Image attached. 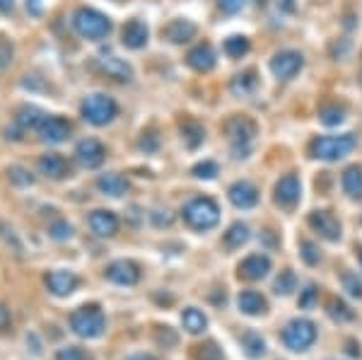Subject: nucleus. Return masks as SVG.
Listing matches in <instances>:
<instances>
[{"mask_svg": "<svg viewBox=\"0 0 362 360\" xmlns=\"http://www.w3.org/2000/svg\"><path fill=\"white\" fill-rule=\"evenodd\" d=\"M90 228L97 237H114L119 230V218L112 211H95L90 216Z\"/></svg>", "mask_w": 362, "mask_h": 360, "instance_id": "nucleus-19", "label": "nucleus"}, {"mask_svg": "<svg viewBox=\"0 0 362 360\" xmlns=\"http://www.w3.org/2000/svg\"><path fill=\"white\" fill-rule=\"evenodd\" d=\"M99 66H102L104 73L112 75V78H116V80H131V75H133L131 68H128L121 58H114V56L99 58Z\"/></svg>", "mask_w": 362, "mask_h": 360, "instance_id": "nucleus-26", "label": "nucleus"}, {"mask_svg": "<svg viewBox=\"0 0 362 360\" xmlns=\"http://www.w3.org/2000/svg\"><path fill=\"white\" fill-rule=\"evenodd\" d=\"M302 66H305V58H302L300 51H293V49L278 51V54L271 58V73L276 75L278 80L295 78V75L302 71Z\"/></svg>", "mask_w": 362, "mask_h": 360, "instance_id": "nucleus-7", "label": "nucleus"}, {"mask_svg": "<svg viewBox=\"0 0 362 360\" xmlns=\"http://www.w3.org/2000/svg\"><path fill=\"white\" fill-rule=\"evenodd\" d=\"M10 324V312L5 310L3 305H0V329H5Z\"/></svg>", "mask_w": 362, "mask_h": 360, "instance_id": "nucleus-45", "label": "nucleus"}, {"mask_svg": "<svg viewBox=\"0 0 362 360\" xmlns=\"http://www.w3.org/2000/svg\"><path fill=\"white\" fill-rule=\"evenodd\" d=\"M56 360H87V356L78 346H66L56 353Z\"/></svg>", "mask_w": 362, "mask_h": 360, "instance_id": "nucleus-39", "label": "nucleus"}, {"mask_svg": "<svg viewBox=\"0 0 362 360\" xmlns=\"http://www.w3.org/2000/svg\"><path fill=\"white\" fill-rule=\"evenodd\" d=\"M116 116V102L107 95H90L83 102V119L92 126H107Z\"/></svg>", "mask_w": 362, "mask_h": 360, "instance_id": "nucleus-6", "label": "nucleus"}, {"mask_svg": "<svg viewBox=\"0 0 362 360\" xmlns=\"http://www.w3.org/2000/svg\"><path fill=\"white\" fill-rule=\"evenodd\" d=\"M271 271V259L264 257V254H251L239 264V276L247 278V281H261V278L268 276Z\"/></svg>", "mask_w": 362, "mask_h": 360, "instance_id": "nucleus-14", "label": "nucleus"}, {"mask_svg": "<svg viewBox=\"0 0 362 360\" xmlns=\"http://www.w3.org/2000/svg\"><path fill=\"white\" fill-rule=\"evenodd\" d=\"M104 158H107V148H104L97 138H85V141H80L78 148H75V160L83 167H87V170L99 167L104 162Z\"/></svg>", "mask_w": 362, "mask_h": 360, "instance_id": "nucleus-8", "label": "nucleus"}, {"mask_svg": "<svg viewBox=\"0 0 362 360\" xmlns=\"http://www.w3.org/2000/svg\"><path fill=\"white\" fill-rule=\"evenodd\" d=\"M355 150V136L346 133V136H321L317 141H312V155L317 160L324 162H336L343 160Z\"/></svg>", "mask_w": 362, "mask_h": 360, "instance_id": "nucleus-3", "label": "nucleus"}, {"mask_svg": "<svg viewBox=\"0 0 362 360\" xmlns=\"http://www.w3.org/2000/svg\"><path fill=\"white\" fill-rule=\"evenodd\" d=\"M215 61H218V58H215V51L210 44H198L189 51V56H186V63L198 73H210L215 68Z\"/></svg>", "mask_w": 362, "mask_h": 360, "instance_id": "nucleus-17", "label": "nucleus"}, {"mask_svg": "<svg viewBox=\"0 0 362 360\" xmlns=\"http://www.w3.org/2000/svg\"><path fill=\"white\" fill-rule=\"evenodd\" d=\"M181 324H184V329L189 334H201V332H206L208 319L198 307H186V310L181 312Z\"/></svg>", "mask_w": 362, "mask_h": 360, "instance_id": "nucleus-25", "label": "nucleus"}, {"mask_svg": "<svg viewBox=\"0 0 362 360\" xmlns=\"http://www.w3.org/2000/svg\"><path fill=\"white\" fill-rule=\"evenodd\" d=\"M153 223L155 225H169V223H172V213L165 211V216H160V211H155L153 213Z\"/></svg>", "mask_w": 362, "mask_h": 360, "instance_id": "nucleus-44", "label": "nucleus"}, {"mask_svg": "<svg viewBox=\"0 0 362 360\" xmlns=\"http://www.w3.org/2000/svg\"><path fill=\"white\" fill-rule=\"evenodd\" d=\"M329 315H331V319H336V322H353L355 319L353 310H350L346 303H341V300H331Z\"/></svg>", "mask_w": 362, "mask_h": 360, "instance_id": "nucleus-33", "label": "nucleus"}, {"mask_svg": "<svg viewBox=\"0 0 362 360\" xmlns=\"http://www.w3.org/2000/svg\"><path fill=\"white\" fill-rule=\"evenodd\" d=\"M348 353H350V356L360 358V346H355V341H348Z\"/></svg>", "mask_w": 362, "mask_h": 360, "instance_id": "nucleus-46", "label": "nucleus"}, {"mask_svg": "<svg viewBox=\"0 0 362 360\" xmlns=\"http://www.w3.org/2000/svg\"><path fill=\"white\" fill-rule=\"evenodd\" d=\"M225 131H227V136L232 138L235 148H239L242 143L247 145L251 138L256 136V124H254V121H249V119H244V116H235V119L227 121Z\"/></svg>", "mask_w": 362, "mask_h": 360, "instance_id": "nucleus-15", "label": "nucleus"}, {"mask_svg": "<svg viewBox=\"0 0 362 360\" xmlns=\"http://www.w3.org/2000/svg\"><path fill=\"white\" fill-rule=\"evenodd\" d=\"M300 194H302V184L297 179V174H285V177L278 179L273 199H276L280 208H293L300 201Z\"/></svg>", "mask_w": 362, "mask_h": 360, "instance_id": "nucleus-9", "label": "nucleus"}, {"mask_svg": "<svg viewBox=\"0 0 362 360\" xmlns=\"http://www.w3.org/2000/svg\"><path fill=\"white\" fill-rule=\"evenodd\" d=\"M319 119H321V124H326V126H336V124H341V121H343V109L324 107V109H321V114H319Z\"/></svg>", "mask_w": 362, "mask_h": 360, "instance_id": "nucleus-38", "label": "nucleus"}, {"mask_svg": "<svg viewBox=\"0 0 362 360\" xmlns=\"http://www.w3.org/2000/svg\"><path fill=\"white\" fill-rule=\"evenodd\" d=\"M317 295H319L317 286H307L300 295V307H305V310L307 307H312L314 303H317Z\"/></svg>", "mask_w": 362, "mask_h": 360, "instance_id": "nucleus-40", "label": "nucleus"}, {"mask_svg": "<svg viewBox=\"0 0 362 360\" xmlns=\"http://www.w3.org/2000/svg\"><path fill=\"white\" fill-rule=\"evenodd\" d=\"M273 288H276L278 295H290L293 290L297 288V278L290 269L280 271V276L276 278V283H273Z\"/></svg>", "mask_w": 362, "mask_h": 360, "instance_id": "nucleus-32", "label": "nucleus"}, {"mask_svg": "<svg viewBox=\"0 0 362 360\" xmlns=\"http://www.w3.org/2000/svg\"><path fill=\"white\" fill-rule=\"evenodd\" d=\"M227 196H230L232 206L242 208V211L254 208L256 203H259V189H256L251 182H235L230 189H227Z\"/></svg>", "mask_w": 362, "mask_h": 360, "instance_id": "nucleus-13", "label": "nucleus"}, {"mask_svg": "<svg viewBox=\"0 0 362 360\" xmlns=\"http://www.w3.org/2000/svg\"><path fill=\"white\" fill-rule=\"evenodd\" d=\"M162 34H165L172 44H184V42H189V39L196 37V25L189 20H174L162 29Z\"/></svg>", "mask_w": 362, "mask_h": 360, "instance_id": "nucleus-20", "label": "nucleus"}, {"mask_svg": "<svg viewBox=\"0 0 362 360\" xmlns=\"http://www.w3.org/2000/svg\"><path fill=\"white\" fill-rule=\"evenodd\" d=\"M46 288L56 295V298H68L75 288H78V278L70 271H51L46 274Z\"/></svg>", "mask_w": 362, "mask_h": 360, "instance_id": "nucleus-16", "label": "nucleus"}, {"mask_svg": "<svg viewBox=\"0 0 362 360\" xmlns=\"http://www.w3.org/2000/svg\"><path fill=\"white\" fill-rule=\"evenodd\" d=\"M39 138L46 143H63L70 136V124L61 116H46L37 126Z\"/></svg>", "mask_w": 362, "mask_h": 360, "instance_id": "nucleus-11", "label": "nucleus"}, {"mask_svg": "<svg viewBox=\"0 0 362 360\" xmlns=\"http://www.w3.org/2000/svg\"><path fill=\"white\" fill-rule=\"evenodd\" d=\"M317 341V324L312 319H290L283 329V344L290 348V351H307L309 346Z\"/></svg>", "mask_w": 362, "mask_h": 360, "instance_id": "nucleus-4", "label": "nucleus"}, {"mask_svg": "<svg viewBox=\"0 0 362 360\" xmlns=\"http://www.w3.org/2000/svg\"><path fill=\"white\" fill-rule=\"evenodd\" d=\"M232 92H235L237 97H242V95H249L251 90L256 87V73L254 71H244V73H239L232 78Z\"/></svg>", "mask_w": 362, "mask_h": 360, "instance_id": "nucleus-29", "label": "nucleus"}, {"mask_svg": "<svg viewBox=\"0 0 362 360\" xmlns=\"http://www.w3.org/2000/svg\"><path fill=\"white\" fill-rule=\"evenodd\" d=\"M181 216H184L189 228L210 230V228L218 225L220 208H218V203H215L213 199H208V196H196V199H191L189 203H186L184 211H181Z\"/></svg>", "mask_w": 362, "mask_h": 360, "instance_id": "nucleus-1", "label": "nucleus"}, {"mask_svg": "<svg viewBox=\"0 0 362 360\" xmlns=\"http://www.w3.org/2000/svg\"><path fill=\"white\" fill-rule=\"evenodd\" d=\"M107 278L112 283H116V286H136V283L140 281V271H138V266L133 264V261L121 259V261L109 264Z\"/></svg>", "mask_w": 362, "mask_h": 360, "instance_id": "nucleus-12", "label": "nucleus"}, {"mask_svg": "<svg viewBox=\"0 0 362 360\" xmlns=\"http://www.w3.org/2000/svg\"><path fill=\"white\" fill-rule=\"evenodd\" d=\"M218 165H215L213 160H206V162H198V165L191 170V174L194 177H198V179H215L218 177Z\"/></svg>", "mask_w": 362, "mask_h": 360, "instance_id": "nucleus-36", "label": "nucleus"}, {"mask_svg": "<svg viewBox=\"0 0 362 360\" xmlns=\"http://www.w3.org/2000/svg\"><path fill=\"white\" fill-rule=\"evenodd\" d=\"M341 184H343V191H346L350 199L362 201V167H358V165L348 167L341 177Z\"/></svg>", "mask_w": 362, "mask_h": 360, "instance_id": "nucleus-24", "label": "nucleus"}, {"mask_svg": "<svg viewBox=\"0 0 362 360\" xmlns=\"http://www.w3.org/2000/svg\"><path fill=\"white\" fill-rule=\"evenodd\" d=\"M360 261H362V254H360Z\"/></svg>", "mask_w": 362, "mask_h": 360, "instance_id": "nucleus-48", "label": "nucleus"}, {"mask_svg": "<svg viewBox=\"0 0 362 360\" xmlns=\"http://www.w3.org/2000/svg\"><path fill=\"white\" fill-rule=\"evenodd\" d=\"M121 42L128 49H143L148 44V27H145V22L140 20L126 22L124 29H121Z\"/></svg>", "mask_w": 362, "mask_h": 360, "instance_id": "nucleus-18", "label": "nucleus"}, {"mask_svg": "<svg viewBox=\"0 0 362 360\" xmlns=\"http://www.w3.org/2000/svg\"><path fill=\"white\" fill-rule=\"evenodd\" d=\"M237 307L249 317H256V315H264L266 312V300L264 295H259L256 290H242L237 298Z\"/></svg>", "mask_w": 362, "mask_h": 360, "instance_id": "nucleus-22", "label": "nucleus"}, {"mask_svg": "<svg viewBox=\"0 0 362 360\" xmlns=\"http://www.w3.org/2000/svg\"><path fill=\"white\" fill-rule=\"evenodd\" d=\"M97 189L102 191V194H107V196H114V199H119V196H124V194H126L128 184H126V179L121 177V174H116V172H107V174H102V177L97 179Z\"/></svg>", "mask_w": 362, "mask_h": 360, "instance_id": "nucleus-23", "label": "nucleus"}, {"mask_svg": "<svg viewBox=\"0 0 362 360\" xmlns=\"http://www.w3.org/2000/svg\"><path fill=\"white\" fill-rule=\"evenodd\" d=\"M309 225H312V228L317 230L324 240H329V242L341 240V230L343 228H341L338 218L331 211H314L312 216H309Z\"/></svg>", "mask_w": 362, "mask_h": 360, "instance_id": "nucleus-10", "label": "nucleus"}, {"mask_svg": "<svg viewBox=\"0 0 362 360\" xmlns=\"http://www.w3.org/2000/svg\"><path fill=\"white\" fill-rule=\"evenodd\" d=\"M126 360H155L153 356H148V353H136V356L126 358Z\"/></svg>", "mask_w": 362, "mask_h": 360, "instance_id": "nucleus-47", "label": "nucleus"}, {"mask_svg": "<svg viewBox=\"0 0 362 360\" xmlns=\"http://www.w3.org/2000/svg\"><path fill=\"white\" fill-rule=\"evenodd\" d=\"M51 235H54L56 240H66V237L73 235V228H70L68 223H56L54 228H51Z\"/></svg>", "mask_w": 362, "mask_h": 360, "instance_id": "nucleus-42", "label": "nucleus"}, {"mask_svg": "<svg viewBox=\"0 0 362 360\" xmlns=\"http://www.w3.org/2000/svg\"><path fill=\"white\" fill-rule=\"evenodd\" d=\"M196 360H223V351L218 348V344L208 341L203 346H196V353H194Z\"/></svg>", "mask_w": 362, "mask_h": 360, "instance_id": "nucleus-34", "label": "nucleus"}, {"mask_svg": "<svg viewBox=\"0 0 362 360\" xmlns=\"http://www.w3.org/2000/svg\"><path fill=\"white\" fill-rule=\"evenodd\" d=\"M181 133H184V141L189 148H198V145L203 143V138H206L203 126H198L196 121H186V124L181 126Z\"/></svg>", "mask_w": 362, "mask_h": 360, "instance_id": "nucleus-30", "label": "nucleus"}, {"mask_svg": "<svg viewBox=\"0 0 362 360\" xmlns=\"http://www.w3.org/2000/svg\"><path fill=\"white\" fill-rule=\"evenodd\" d=\"M300 254H302V259H305V264H309V266H317L321 261L319 249H317V245H314L312 240H302L300 242Z\"/></svg>", "mask_w": 362, "mask_h": 360, "instance_id": "nucleus-35", "label": "nucleus"}, {"mask_svg": "<svg viewBox=\"0 0 362 360\" xmlns=\"http://www.w3.org/2000/svg\"><path fill=\"white\" fill-rule=\"evenodd\" d=\"M251 232H249V225L247 223H235L230 225V230L225 232V247L227 249H239L249 242Z\"/></svg>", "mask_w": 362, "mask_h": 360, "instance_id": "nucleus-27", "label": "nucleus"}, {"mask_svg": "<svg viewBox=\"0 0 362 360\" xmlns=\"http://www.w3.org/2000/svg\"><path fill=\"white\" fill-rule=\"evenodd\" d=\"M343 288L348 290L350 295H353V298H358V300H362V281L355 274H350V271H346V274H343Z\"/></svg>", "mask_w": 362, "mask_h": 360, "instance_id": "nucleus-37", "label": "nucleus"}, {"mask_svg": "<svg viewBox=\"0 0 362 360\" xmlns=\"http://www.w3.org/2000/svg\"><path fill=\"white\" fill-rule=\"evenodd\" d=\"M39 170L51 179H63L70 172V167H68V160L63 158V155L49 153V155H42V160H39Z\"/></svg>", "mask_w": 362, "mask_h": 360, "instance_id": "nucleus-21", "label": "nucleus"}, {"mask_svg": "<svg viewBox=\"0 0 362 360\" xmlns=\"http://www.w3.org/2000/svg\"><path fill=\"white\" fill-rule=\"evenodd\" d=\"M249 51V39L247 37H239V34H235V37H230L225 42V54L230 58H242L247 56Z\"/></svg>", "mask_w": 362, "mask_h": 360, "instance_id": "nucleus-31", "label": "nucleus"}, {"mask_svg": "<svg viewBox=\"0 0 362 360\" xmlns=\"http://www.w3.org/2000/svg\"><path fill=\"white\" fill-rule=\"evenodd\" d=\"M242 348H244V353H247L251 360H256V358H261L266 353V341L261 339L259 334L247 332L242 336Z\"/></svg>", "mask_w": 362, "mask_h": 360, "instance_id": "nucleus-28", "label": "nucleus"}, {"mask_svg": "<svg viewBox=\"0 0 362 360\" xmlns=\"http://www.w3.org/2000/svg\"><path fill=\"white\" fill-rule=\"evenodd\" d=\"M73 25L85 39H104L109 34V29H112V22L92 8H80L73 15Z\"/></svg>", "mask_w": 362, "mask_h": 360, "instance_id": "nucleus-5", "label": "nucleus"}, {"mask_svg": "<svg viewBox=\"0 0 362 360\" xmlns=\"http://www.w3.org/2000/svg\"><path fill=\"white\" fill-rule=\"evenodd\" d=\"M218 5H220V10L227 15H235L239 13V10L244 8V0H218Z\"/></svg>", "mask_w": 362, "mask_h": 360, "instance_id": "nucleus-41", "label": "nucleus"}, {"mask_svg": "<svg viewBox=\"0 0 362 360\" xmlns=\"http://www.w3.org/2000/svg\"><path fill=\"white\" fill-rule=\"evenodd\" d=\"M70 329L80 339H97L107 329V317L99 305H85L70 315Z\"/></svg>", "mask_w": 362, "mask_h": 360, "instance_id": "nucleus-2", "label": "nucleus"}, {"mask_svg": "<svg viewBox=\"0 0 362 360\" xmlns=\"http://www.w3.org/2000/svg\"><path fill=\"white\" fill-rule=\"evenodd\" d=\"M10 61H13V49H10V44L0 42V66H8Z\"/></svg>", "mask_w": 362, "mask_h": 360, "instance_id": "nucleus-43", "label": "nucleus"}]
</instances>
